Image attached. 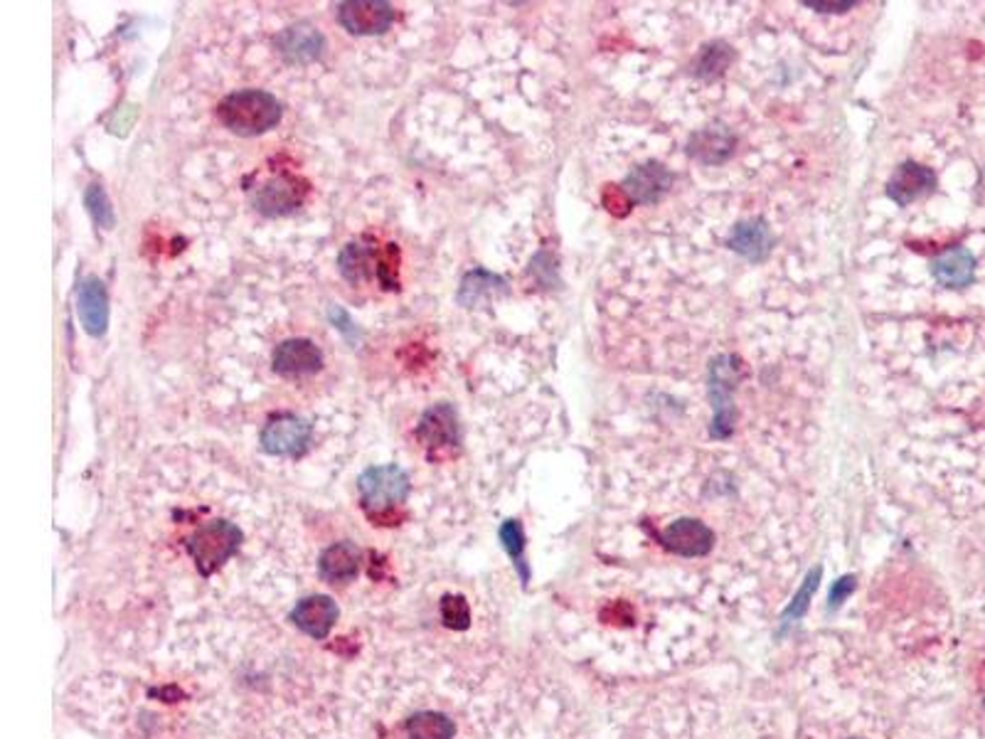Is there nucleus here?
Instances as JSON below:
<instances>
[{
    "label": "nucleus",
    "instance_id": "dca6fc26",
    "mask_svg": "<svg viewBox=\"0 0 985 739\" xmlns=\"http://www.w3.org/2000/svg\"><path fill=\"white\" fill-rule=\"evenodd\" d=\"M932 276L944 288H964L976 279V256L966 246H951L932 262Z\"/></svg>",
    "mask_w": 985,
    "mask_h": 739
},
{
    "label": "nucleus",
    "instance_id": "1a4fd4ad",
    "mask_svg": "<svg viewBox=\"0 0 985 739\" xmlns=\"http://www.w3.org/2000/svg\"><path fill=\"white\" fill-rule=\"evenodd\" d=\"M274 44L276 50L282 52L284 60L294 64H308L316 62L323 50H326V38L321 36V30L316 26H311V22L304 20L278 32Z\"/></svg>",
    "mask_w": 985,
    "mask_h": 739
},
{
    "label": "nucleus",
    "instance_id": "5701e85b",
    "mask_svg": "<svg viewBox=\"0 0 985 739\" xmlns=\"http://www.w3.org/2000/svg\"><path fill=\"white\" fill-rule=\"evenodd\" d=\"M409 739H454L456 725L441 712L424 710L407 720Z\"/></svg>",
    "mask_w": 985,
    "mask_h": 739
},
{
    "label": "nucleus",
    "instance_id": "b1692460",
    "mask_svg": "<svg viewBox=\"0 0 985 739\" xmlns=\"http://www.w3.org/2000/svg\"><path fill=\"white\" fill-rule=\"evenodd\" d=\"M821 577H823V567L821 565L815 567V569H811L809 575H805L801 589L796 591V597L791 599L786 611L781 614V624L783 626L799 621L801 616H805V611H809V607H811V599L815 595V589H819V585H821Z\"/></svg>",
    "mask_w": 985,
    "mask_h": 739
},
{
    "label": "nucleus",
    "instance_id": "f03ea898",
    "mask_svg": "<svg viewBox=\"0 0 985 739\" xmlns=\"http://www.w3.org/2000/svg\"><path fill=\"white\" fill-rule=\"evenodd\" d=\"M240 545L242 530L237 525L230 520H210L187 537L185 550L193 557L197 573L212 577L232 555H237Z\"/></svg>",
    "mask_w": 985,
    "mask_h": 739
},
{
    "label": "nucleus",
    "instance_id": "c85d7f7f",
    "mask_svg": "<svg viewBox=\"0 0 985 739\" xmlns=\"http://www.w3.org/2000/svg\"><path fill=\"white\" fill-rule=\"evenodd\" d=\"M855 587H857V577L855 575H845V577H841L837 581H833L831 595H827V611L841 609L843 601L855 591Z\"/></svg>",
    "mask_w": 985,
    "mask_h": 739
},
{
    "label": "nucleus",
    "instance_id": "f8f14e48",
    "mask_svg": "<svg viewBox=\"0 0 985 739\" xmlns=\"http://www.w3.org/2000/svg\"><path fill=\"white\" fill-rule=\"evenodd\" d=\"M323 367V351L308 338H288L276 345L274 370L284 377L313 375Z\"/></svg>",
    "mask_w": 985,
    "mask_h": 739
},
{
    "label": "nucleus",
    "instance_id": "20e7f679",
    "mask_svg": "<svg viewBox=\"0 0 985 739\" xmlns=\"http://www.w3.org/2000/svg\"><path fill=\"white\" fill-rule=\"evenodd\" d=\"M742 375V365L734 355H718L710 365V397H712V439H730L734 432V387Z\"/></svg>",
    "mask_w": 985,
    "mask_h": 739
},
{
    "label": "nucleus",
    "instance_id": "423d86ee",
    "mask_svg": "<svg viewBox=\"0 0 985 739\" xmlns=\"http://www.w3.org/2000/svg\"><path fill=\"white\" fill-rule=\"evenodd\" d=\"M338 20L353 36H385L395 22V8L385 0H348L338 6Z\"/></svg>",
    "mask_w": 985,
    "mask_h": 739
},
{
    "label": "nucleus",
    "instance_id": "bb28decb",
    "mask_svg": "<svg viewBox=\"0 0 985 739\" xmlns=\"http://www.w3.org/2000/svg\"><path fill=\"white\" fill-rule=\"evenodd\" d=\"M441 621L456 631H466L471 626V609L461 595H446L441 599Z\"/></svg>",
    "mask_w": 985,
    "mask_h": 739
},
{
    "label": "nucleus",
    "instance_id": "c756f323",
    "mask_svg": "<svg viewBox=\"0 0 985 739\" xmlns=\"http://www.w3.org/2000/svg\"><path fill=\"white\" fill-rule=\"evenodd\" d=\"M805 8L819 10V13H847L853 10L857 3L855 0H843V3H825V0H803Z\"/></svg>",
    "mask_w": 985,
    "mask_h": 739
},
{
    "label": "nucleus",
    "instance_id": "aec40b11",
    "mask_svg": "<svg viewBox=\"0 0 985 739\" xmlns=\"http://www.w3.org/2000/svg\"><path fill=\"white\" fill-rule=\"evenodd\" d=\"M508 291V282L498 274H490L486 269H474L464 276L461 286H458V304L466 308H474L484 301L496 298Z\"/></svg>",
    "mask_w": 985,
    "mask_h": 739
},
{
    "label": "nucleus",
    "instance_id": "a878e982",
    "mask_svg": "<svg viewBox=\"0 0 985 739\" xmlns=\"http://www.w3.org/2000/svg\"><path fill=\"white\" fill-rule=\"evenodd\" d=\"M84 205H87V210H89V215L94 217V222L99 227H104V230H111L114 227V222H116V215H114V207H111V203H109V195L104 193V188L102 185H89L87 188V193H84Z\"/></svg>",
    "mask_w": 985,
    "mask_h": 739
},
{
    "label": "nucleus",
    "instance_id": "393cba45",
    "mask_svg": "<svg viewBox=\"0 0 985 739\" xmlns=\"http://www.w3.org/2000/svg\"><path fill=\"white\" fill-rule=\"evenodd\" d=\"M730 62H732V50L727 48L724 42H712L702 50L695 72L698 77H702V80H714V77H720L727 67H730Z\"/></svg>",
    "mask_w": 985,
    "mask_h": 739
},
{
    "label": "nucleus",
    "instance_id": "412c9836",
    "mask_svg": "<svg viewBox=\"0 0 985 739\" xmlns=\"http://www.w3.org/2000/svg\"><path fill=\"white\" fill-rule=\"evenodd\" d=\"M373 262H375L373 246H367L363 242H351L345 244L338 254V272L345 282L361 284L373 276Z\"/></svg>",
    "mask_w": 985,
    "mask_h": 739
},
{
    "label": "nucleus",
    "instance_id": "0eeeda50",
    "mask_svg": "<svg viewBox=\"0 0 985 739\" xmlns=\"http://www.w3.org/2000/svg\"><path fill=\"white\" fill-rule=\"evenodd\" d=\"M417 439L429 452L454 449V446L461 444V422H458V412L449 402H439V405H434L422 414Z\"/></svg>",
    "mask_w": 985,
    "mask_h": 739
},
{
    "label": "nucleus",
    "instance_id": "4be33fe9",
    "mask_svg": "<svg viewBox=\"0 0 985 739\" xmlns=\"http://www.w3.org/2000/svg\"><path fill=\"white\" fill-rule=\"evenodd\" d=\"M498 537H500V543H502V550H506L510 555V559H512L515 573H518L522 585L528 587L530 565H528V557H525V530H522L520 520H506V523H502L500 530H498Z\"/></svg>",
    "mask_w": 985,
    "mask_h": 739
},
{
    "label": "nucleus",
    "instance_id": "2eb2a0df",
    "mask_svg": "<svg viewBox=\"0 0 985 739\" xmlns=\"http://www.w3.org/2000/svg\"><path fill=\"white\" fill-rule=\"evenodd\" d=\"M727 244L749 262H764L774 250V234H771L764 220H742L734 225Z\"/></svg>",
    "mask_w": 985,
    "mask_h": 739
},
{
    "label": "nucleus",
    "instance_id": "39448f33",
    "mask_svg": "<svg viewBox=\"0 0 985 739\" xmlns=\"http://www.w3.org/2000/svg\"><path fill=\"white\" fill-rule=\"evenodd\" d=\"M311 424L296 414H276L262 429L260 444L268 456H301L311 444Z\"/></svg>",
    "mask_w": 985,
    "mask_h": 739
},
{
    "label": "nucleus",
    "instance_id": "6ab92c4d",
    "mask_svg": "<svg viewBox=\"0 0 985 739\" xmlns=\"http://www.w3.org/2000/svg\"><path fill=\"white\" fill-rule=\"evenodd\" d=\"M688 151L692 159H698L700 163L708 165L724 163L734 153V136L724 126L702 129L690 139Z\"/></svg>",
    "mask_w": 985,
    "mask_h": 739
},
{
    "label": "nucleus",
    "instance_id": "a211bd4d",
    "mask_svg": "<svg viewBox=\"0 0 985 739\" xmlns=\"http://www.w3.org/2000/svg\"><path fill=\"white\" fill-rule=\"evenodd\" d=\"M361 547L351 540L335 543L318 557V575L326 581H351L361 569Z\"/></svg>",
    "mask_w": 985,
    "mask_h": 739
},
{
    "label": "nucleus",
    "instance_id": "9b49d317",
    "mask_svg": "<svg viewBox=\"0 0 985 739\" xmlns=\"http://www.w3.org/2000/svg\"><path fill=\"white\" fill-rule=\"evenodd\" d=\"M934 188H936V173L932 171V168L914 163V161H904L890 178L887 195L900 207H906V205L916 203L920 198L932 193Z\"/></svg>",
    "mask_w": 985,
    "mask_h": 739
},
{
    "label": "nucleus",
    "instance_id": "7ed1b4c3",
    "mask_svg": "<svg viewBox=\"0 0 985 739\" xmlns=\"http://www.w3.org/2000/svg\"><path fill=\"white\" fill-rule=\"evenodd\" d=\"M412 490L409 476L397 464L385 466H369L357 478V493H361V503L367 513L383 515L392 508L402 506L407 500Z\"/></svg>",
    "mask_w": 985,
    "mask_h": 739
},
{
    "label": "nucleus",
    "instance_id": "cd10ccee",
    "mask_svg": "<svg viewBox=\"0 0 985 739\" xmlns=\"http://www.w3.org/2000/svg\"><path fill=\"white\" fill-rule=\"evenodd\" d=\"M328 318L333 323V328L338 331L343 338L353 345V348L363 341V333H361V328H357V323L353 321L351 313L345 311L341 304H331L328 306Z\"/></svg>",
    "mask_w": 985,
    "mask_h": 739
},
{
    "label": "nucleus",
    "instance_id": "f257e3e1",
    "mask_svg": "<svg viewBox=\"0 0 985 739\" xmlns=\"http://www.w3.org/2000/svg\"><path fill=\"white\" fill-rule=\"evenodd\" d=\"M284 107L264 89H240L225 97L217 107V119L237 136H260L282 121Z\"/></svg>",
    "mask_w": 985,
    "mask_h": 739
},
{
    "label": "nucleus",
    "instance_id": "f3484780",
    "mask_svg": "<svg viewBox=\"0 0 985 739\" xmlns=\"http://www.w3.org/2000/svg\"><path fill=\"white\" fill-rule=\"evenodd\" d=\"M301 200H304V190L296 185V181H291V178H274V181L260 188L254 205L266 217H284L301 205Z\"/></svg>",
    "mask_w": 985,
    "mask_h": 739
},
{
    "label": "nucleus",
    "instance_id": "ddd939ff",
    "mask_svg": "<svg viewBox=\"0 0 985 739\" xmlns=\"http://www.w3.org/2000/svg\"><path fill=\"white\" fill-rule=\"evenodd\" d=\"M77 313L92 338H102L109 326V294L102 279L89 276L77 288Z\"/></svg>",
    "mask_w": 985,
    "mask_h": 739
},
{
    "label": "nucleus",
    "instance_id": "9d476101",
    "mask_svg": "<svg viewBox=\"0 0 985 739\" xmlns=\"http://www.w3.org/2000/svg\"><path fill=\"white\" fill-rule=\"evenodd\" d=\"M673 181L676 175L670 173L663 163L648 161L643 165L633 168V171L626 175L623 190L631 195L633 203L653 205L668 195V190L673 188Z\"/></svg>",
    "mask_w": 985,
    "mask_h": 739
},
{
    "label": "nucleus",
    "instance_id": "4468645a",
    "mask_svg": "<svg viewBox=\"0 0 985 739\" xmlns=\"http://www.w3.org/2000/svg\"><path fill=\"white\" fill-rule=\"evenodd\" d=\"M291 621L311 638H326L333 624L338 621V604L326 595L304 597L296 601L294 611H291Z\"/></svg>",
    "mask_w": 985,
    "mask_h": 739
},
{
    "label": "nucleus",
    "instance_id": "6e6552de",
    "mask_svg": "<svg viewBox=\"0 0 985 739\" xmlns=\"http://www.w3.org/2000/svg\"><path fill=\"white\" fill-rule=\"evenodd\" d=\"M658 540L666 550L676 553L680 557H704L710 555V550L714 547V533L710 525H704L702 520L680 518L676 523H670L668 528L658 535Z\"/></svg>",
    "mask_w": 985,
    "mask_h": 739
}]
</instances>
